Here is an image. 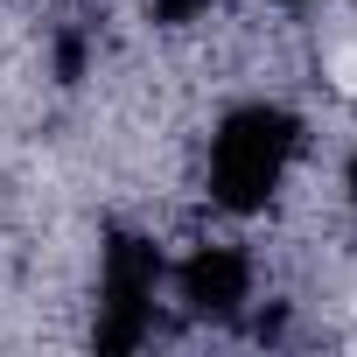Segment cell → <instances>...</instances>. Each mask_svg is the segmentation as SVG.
I'll return each mask as SVG.
<instances>
[{
    "instance_id": "obj_3",
    "label": "cell",
    "mask_w": 357,
    "mask_h": 357,
    "mask_svg": "<svg viewBox=\"0 0 357 357\" xmlns=\"http://www.w3.org/2000/svg\"><path fill=\"white\" fill-rule=\"evenodd\" d=\"M175 280H183V301H190L197 315L231 322V315L245 308V294H252V259H245L238 245H197Z\"/></svg>"
},
{
    "instance_id": "obj_6",
    "label": "cell",
    "mask_w": 357,
    "mask_h": 357,
    "mask_svg": "<svg viewBox=\"0 0 357 357\" xmlns=\"http://www.w3.org/2000/svg\"><path fill=\"white\" fill-rule=\"evenodd\" d=\"M287 8H301V0H287Z\"/></svg>"
},
{
    "instance_id": "obj_4",
    "label": "cell",
    "mask_w": 357,
    "mask_h": 357,
    "mask_svg": "<svg viewBox=\"0 0 357 357\" xmlns=\"http://www.w3.org/2000/svg\"><path fill=\"white\" fill-rule=\"evenodd\" d=\"M204 8H211V0H154V15H161V22H197Z\"/></svg>"
},
{
    "instance_id": "obj_5",
    "label": "cell",
    "mask_w": 357,
    "mask_h": 357,
    "mask_svg": "<svg viewBox=\"0 0 357 357\" xmlns=\"http://www.w3.org/2000/svg\"><path fill=\"white\" fill-rule=\"evenodd\" d=\"M350 204H357V154H350Z\"/></svg>"
},
{
    "instance_id": "obj_2",
    "label": "cell",
    "mask_w": 357,
    "mask_h": 357,
    "mask_svg": "<svg viewBox=\"0 0 357 357\" xmlns=\"http://www.w3.org/2000/svg\"><path fill=\"white\" fill-rule=\"evenodd\" d=\"M154 287H161V252L133 231H112L105 238V266H98V350L119 357L147 336V315H154Z\"/></svg>"
},
{
    "instance_id": "obj_1",
    "label": "cell",
    "mask_w": 357,
    "mask_h": 357,
    "mask_svg": "<svg viewBox=\"0 0 357 357\" xmlns=\"http://www.w3.org/2000/svg\"><path fill=\"white\" fill-rule=\"evenodd\" d=\"M294 147H301L294 112H280V105H238L218 126V140H211V197L225 211H259L280 190Z\"/></svg>"
}]
</instances>
